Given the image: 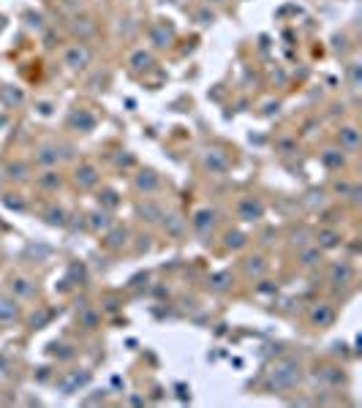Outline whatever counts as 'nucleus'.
Returning <instances> with one entry per match:
<instances>
[{
  "instance_id": "nucleus-1",
  "label": "nucleus",
  "mask_w": 362,
  "mask_h": 408,
  "mask_svg": "<svg viewBox=\"0 0 362 408\" xmlns=\"http://www.w3.org/2000/svg\"><path fill=\"white\" fill-rule=\"evenodd\" d=\"M303 378H305V367L297 357H278L262 378V389L267 395H286V392H294L303 384Z\"/></svg>"
},
{
  "instance_id": "nucleus-2",
  "label": "nucleus",
  "mask_w": 362,
  "mask_h": 408,
  "mask_svg": "<svg viewBox=\"0 0 362 408\" xmlns=\"http://www.w3.org/2000/svg\"><path fill=\"white\" fill-rule=\"evenodd\" d=\"M199 164L207 175H227L231 169V155H229L224 147H216V144H207L202 153H199Z\"/></svg>"
},
{
  "instance_id": "nucleus-3",
  "label": "nucleus",
  "mask_w": 362,
  "mask_h": 408,
  "mask_svg": "<svg viewBox=\"0 0 362 408\" xmlns=\"http://www.w3.org/2000/svg\"><path fill=\"white\" fill-rule=\"evenodd\" d=\"M234 215H237V221H242V224H259V221L267 215V207H265V202H262L259 196L245 193V196L237 199Z\"/></svg>"
},
{
  "instance_id": "nucleus-4",
  "label": "nucleus",
  "mask_w": 362,
  "mask_h": 408,
  "mask_svg": "<svg viewBox=\"0 0 362 408\" xmlns=\"http://www.w3.org/2000/svg\"><path fill=\"white\" fill-rule=\"evenodd\" d=\"M60 60H63V66L68 71H85L93 63V49L85 41H74V44L63 46Z\"/></svg>"
},
{
  "instance_id": "nucleus-5",
  "label": "nucleus",
  "mask_w": 362,
  "mask_h": 408,
  "mask_svg": "<svg viewBox=\"0 0 362 408\" xmlns=\"http://www.w3.org/2000/svg\"><path fill=\"white\" fill-rule=\"evenodd\" d=\"M357 280V267L352 259H335L327 264V283H332L335 289L352 286Z\"/></svg>"
},
{
  "instance_id": "nucleus-6",
  "label": "nucleus",
  "mask_w": 362,
  "mask_h": 408,
  "mask_svg": "<svg viewBox=\"0 0 362 408\" xmlns=\"http://www.w3.org/2000/svg\"><path fill=\"white\" fill-rule=\"evenodd\" d=\"M134 213H136V218H139L142 224H147V226H158V224L164 221V215H166L164 204L155 202L153 196H142L134 204Z\"/></svg>"
},
{
  "instance_id": "nucleus-7",
  "label": "nucleus",
  "mask_w": 362,
  "mask_h": 408,
  "mask_svg": "<svg viewBox=\"0 0 362 408\" xmlns=\"http://www.w3.org/2000/svg\"><path fill=\"white\" fill-rule=\"evenodd\" d=\"M8 294L19 302H30L39 297V283L28 275H11L8 278Z\"/></svg>"
},
{
  "instance_id": "nucleus-8",
  "label": "nucleus",
  "mask_w": 362,
  "mask_h": 408,
  "mask_svg": "<svg viewBox=\"0 0 362 408\" xmlns=\"http://www.w3.org/2000/svg\"><path fill=\"white\" fill-rule=\"evenodd\" d=\"M191 229H193L202 240L213 237V231L218 229V213H216L213 207H199V210L191 215Z\"/></svg>"
},
{
  "instance_id": "nucleus-9",
  "label": "nucleus",
  "mask_w": 362,
  "mask_h": 408,
  "mask_svg": "<svg viewBox=\"0 0 362 408\" xmlns=\"http://www.w3.org/2000/svg\"><path fill=\"white\" fill-rule=\"evenodd\" d=\"M88 384H90V370H85V367L66 370V373L57 378V387H60L63 395H74V392H79V389L88 387Z\"/></svg>"
},
{
  "instance_id": "nucleus-10",
  "label": "nucleus",
  "mask_w": 362,
  "mask_h": 408,
  "mask_svg": "<svg viewBox=\"0 0 362 408\" xmlns=\"http://www.w3.org/2000/svg\"><path fill=\"white\" fill-rule=\"evenodd\" d=\"M335 308L330 305V302H314L311 308H308V313H305V321H308V327H314V329H330L332 324H335Z\"/></svg>"
},
{
  "instance_id": "nucleus-11",
  "label": "nucleus",
  "mask_w": 362,
  "mask_h": 408,
  "mask_svg": "<svg viewBox=\"0 0 362 408\" xmlns=\"http://www.w3.org/2000/svg\"><path fill=\"white\" fill-rule=\"evenodd\" d=\"M60 150H63V142H44V144H39L36 153H33V164L41 166V169L57 166V164L66 158Z\"/></svg>"
},
{
  "instance_id": "nucleus-12",
  "label": "nucleus",
  "mask_w": 362,
  "mask_h": 408,
  "mask_svg": "<svg viewBox=\"0 0 362 408\" xmlns=\"http://www.w3.org/2000/svg\"><path fill=\"white\" fill-rule=\"evenodd\" d=\"M25 316L22 311V302L14 300L8 291H0V327H11V324H19Z\"/></svg>"
},
{
  "instance_id": "nucleus-13",
  "label": "nucleus",
  "mask_w": 362,
  "mask_h": 408,
  "mask_svg": "<svg viewBox=\"0 0 362 408\" xmlns=\"http://www.w3.org/2000/svg\"><path fill=\"white\" fill-rule=\"evenodd\" d=\"M71 180H74V185H77L79 191H93V188H98V182H101V172H98V166H95V164H90V161H82V164L74 169Z\"/></svg>"
},
{
  "instance_id": "nucleus-14",
  "label": "nucleus",
  "mask_w": 362,
  "mask_h": 408,
  "mask_svg": "<svg viewBox=\"0 0 362 408\" xmlns=\"http://www.w3.org/2000/svg\"><path fill=\"white\" fill-rule=\"evenodd\" d=\"M240 270L248 280H262L267 272H270V262L265 253H248L242 262H240Z\"/></svg>"
},
{
  "instance_id": "nucleus-15",
  "label": "nucleus",
  "mask_w": 362,
  "mask_h": 408,
  "mask_svg": "<svg viewBox=\"0 0 362 408\" xmlns=\"http://www.w3.org/2000/svg\"><path fill=\"white\" fill-rule=\"evenodd\" d=\"M314 242H316L324 253H330V251L343 248L346 237H343V231H341L338 226H321L318 231H314Z\"/></svg>"
},
{
  "instance_id": "nucleus-16",
  "label": "nucleus",
  "mask_w": 362,
  "mask_h": 408,
  "mask_svg": "<svg viewBox=\"0 0 362 408\" xmlns=\"http://www.w3.org/2000/svg\"><path fill=\"white\" fill-rule=\"evenodd\" d=\"M134 191L139 196H153L161 191V175L155 169H139L134 175Z\"/></svg>"
},
{
  "instance_id": "nucleus-17",
  "label": "nucleus",
  "mask_w": 362,
  "mask_h": 408,
  "mask_svg": "<svg viewBox=\"0 0 362 408\" xmlns=\"http://www.w3.org/2000/svg\"><path fill=\"white\" fill-rule=\"evenodd\" d=\"M321 262H324V251L318 248L316 242H308V245L297 248V267H300V270H305V272L318 270Z\"/></svg>"
},
{
  "instance_id": "nucleus-18",
  "label": "nucleus",
  "mask_w": 362,
  "mask_h": 408,
  "mask_svg": "<svg viewBox=\"0 0 362 408\" xmlns=\"http://www.w3.org/2000/svg\"><path fill=\"white\" fill-rule=\"evenodd\" d=\"M158 226L164 229L166 240L182 242V240H185V234H188V218H182L180 213H166V215H164V221H161Z\"/></svg>"
},
{
  "instance_id": "nucleus-19",
  "label": "nucleus",
  "mask_w": 362,
  "mask_h": 408,
  "mask_svg": "<svg viewBox=\"0 0 362 408\" xmlns=\"http://www.w3.org/2000/svg\"><path fill=\"white\" fill-rule=\"evenodd\" d=\"M335 144L346 153V155H357V150H360V128L357 126H341L338 131H335Z\"/></svg>"
},
{
  "instance_id": "nucleus-20",
  "label": "nucleus",
  "mask_w": 362,
  "mask_h": 408,
  "mask_svg": "<svg viewBox=\"0 0 362 408\" xmlns=\"http://www.w3.org/2000/svg\"><path fill=\"white\" fill-rule=\"evenodd\" d=\"M101 237H104L101 245H104L106 251H123V248L131 242V231H128V226H120V224H115L112 229H106Z\"/></svg>"
},
{
  "instance_id": "nucleus-21",
  "label": "nucleus",
  "mask_w": 362,
  "mask_h": 408,
  "mask_svg": "<svg viewBox=\"0 0 362 408\" xmlns=\"http://www.w3.org/2000/svg\"><path fill=\"white\" fill-rule=\"evenodd\" d=\"M318 161H321L324 169H330V172H341V169H346L349 155H346L338 144H332V147H324V150L318 153Z\"/></svg>"
},
{
  "instance_id": "nucleus-22",
  "label": "nucleus",
  "mask_w": 362,
  "mask_h": 408,
  "mask_svg": "<svg viewBox=\"0 0 362 408\" xmlns=\"http://www.w3.org/2000/svg\"><path fill=\"white\" fill-rule=\"evenodd\" d=\"M150 41L158 46V49H166V46L175 41V28L169 25V19H158L150 25Z\"/></svg>"
},
{
  "instance_id": "nucleus-23",
  "label": "nucleus",
  "mask_w": 362,
  "mask_h": 408,
  "mask_svg": "<svg viewBox=\"0 0 362 408\" xmlns=\"http://www.w3.org/2000/svg\"><path fill=\"white\" fill-rule=\"evenodd\" d=\"M63 182H66V177H63V172H60L57 166H49V169H44V172H39V175H36V185H39L41 191H46V193L60 191V188H63Z\"/></svg>"
},
{
  "instance_id": "nucleus-24",
  "label": "nucleus",
  "mask_w": 362,
  "mask_h": 408,
  "mask_svg": "<svg viewBox=\"0 0 362 408\" xmlns=\"http://www.w3.org/2000/svg\"><path fill=\"white\" fill-rule=\"evenodd\" d=\"M77 327L85 329V332H95L101 327V308L95 305H82L77 311Z\"/></svg>"
},
{
  "instance_id": "nucleus-25",
  "label": "nucleus",
  "mask_w": 362,
  "mask_h": 408,
  "mask_svg": "<svg viewBox=\"0 0 362 408\" xmlns=\"http://www.w3.org/2000/svg\"><path fill=\"white\" fill-rule=\"evenodd\" d=\"M95 123H98V117L93 115L90 109H74L68 115V126L74 131H82V134H90L93 128H95Z\"/></svg>"
},
{
  "instance_id": "nucleus-26",
  "label": "nucleus",
  "mask_w": 362,
  "mask_h": 408,
  "mask_svg": "<svg viewBox=\"0 0 362 408\" xmlns=\"http://www.w3.org/2000/svg\"><path fill=\"white\" fill-rule=\"evenodd\" d=\"M85 221H88V229H90L93 234H104L106 229L115 226L112 213H109V210H104V207H98V210L88 213V215H85Z\"/></svg>"
},
{
  "instance_id": "nucleus-27",
  "label": "nucleus",
  "mask_w": 362,
  "mask_h": 408,
  "mask_svg": "<svg viewBox=\"0 0 362 408\" xmlns=\"http://www.w3.org/2000/svg\"><path fill=\"white\" fill-rule=\"evenodd\" d=\"M128 66H131V71H136V74L150 71L155 66V55L150 49H134L131 57H128Z\"/></svg>"
},
{
  "instance_id": "nucleus-28",
  "label": "nucleus",
  "mask_w": 362,
  "mask_h": 408,
  "mask_svg": "<svg viewBox=\"0 0 362 408\" xmlns=\"http://www.w3.org/2000/svg\"><path fill=\"white\" fill-rule=\"evenodd\" d=\"M41 218H44L46 226L63 229L68 224V213H66V207H60V204H49L44 213H41Z\"/></svg>"
},
{
  "instance_id": "nucleus-29",
  "label": "nucleus",
  "mask_w": 362,
  "mask_h": 408,
  "mask_svg": "<svg viewBox=\"0 0 362 408\" xmlns=\"http://www.w3.org/2000/svg\"><path fill=\"white\" fill-rule=\"evenodd\" d=\"M248 245V234L245 231H240V229H227L224 231V251H242Z\"/></svg>"
},
{
  "instance_id": "nucleus-30",
  "label": "nucleus",
  "mask_w": 362,
  "mask_h": 408,
  "mask_svg": "<svg viewBox=\"0 0 362 408\" xmlns=\"http://www.w3.org/2000/svg\"><path fill=\"white\" fill-rule=\"evenodd\" d=\"M71 33L79 36V41H85V39H90L93 33H95V22H93L90 17H74L71 19Z\"/></svg>"
},
{
  "instance_id": "nucleus-31",
  "label": "nucleus",
  "mask_w": 362,
  "mask_h": 408,
  "mask_svg": "<svg viewBox=\"0 0 362 408\" xmlns=\"http://www.w3.org/2000/svg\"><path fill=\"white\" fill-rule=\"evenodd\" d=\"M6 180H17V182H25L30 177V164L28 161H11L8 166H6Z\"/></svg>"
},
{
  "instance_id": "nucleus-32",
  "label": "nucleus",
  "mask_w": 362,
  "mask_h": 408,
  "mask_svg": "<svg viewBox=\"0 0 362 408\" xmlns=\"http://www.w3.org/2000/svg\"><path fill=\"white\" fill-rule=\"evenodd\" d=\"M207 286H210V291H216V294H224L231 289V272H213L210 278H207Z\"/></svg>"
},
{
  "instance_id": "nucleus-33",
  "label": "nucleus",
  "mask_w": 362,
  "mask_h": 408,
  "mask_svg": "<svg viewBox=\"0 0 362 408\" xmlns=\"http://www.w3.org/2000/svg\"><path fill=\"white\" fill-rule=\"evenodd\" d=\"M98 207L115 213V210L120 207V196H117V191H112V188H101V191H98Z\"/></svg>"
},
{
  "instance_id": "nucleus-34",
  "label": "nucleus",
  "mask_w": 362,
  "mask_h": 408,
  "mask_svg": "<svg viewBox=\"0 0 362 408\" xmlns=\"http://www.w3.org/2000/svg\"><path fill=\"white\" fill-rule=\"evenodd\" d=\"M346 85H349V90L357 93L362 85V66L360 60H352L349 66H346Z\"/></svg>"
},
{
  "instance_id": "nucleus-35",
  "label": "nucleus",
  "mask_w": 362,
  "mask_h": 408,
  "mask_svg": "<svg viewBox=\"0 0 362 408\" xmlns=\"http://www.w3.org/2000/svg\"><path fill=\"white\" fill-rule=\"evenodd\" d=\"M0 98H3V104H6V106H19V104L25 101L22 90H17V88H11V85L0 88Z\"/></svg>"
},
{
  "instance_id": "nucleus-36",
  "label": "nucleus",
  "mask_w": 362,
  "mask_h": 408,
  "mask_svg": "<svg viewBox=\"0 0 362 408\" xmlns=\"http://www.w3.org/2000/svg\"><path fill=\"white\" fill-rule=\"evenodd\" d=\"M346 202H349L352 207H360L362 204V185L360 182H352V188H349V193H346Z\"/></svg>"
},
{
  "instance_id": "nucleus-37",
  "label": "nucleus",
  "mask_w": 362,
  "mask_h": 408,
  "mask_svg": "<svg viewBox=\"0 0 362 408\" xmlns=\"http://www.w3.org/2000/svg\"><path fill=\"white\" fill-rule=\"evenodd\" d=\"M3 204H6L8 210H25V207H28V202L22 199V193H14V199H11V196H6V199H3Z\"/></svg>"
},
{
  "instance_id": "nucleus-38",
  "label": "nucleus",
  "mask_w": 362,
  "mask_h": 408,
  "mask_svg": "<svg viewBox=\"0 0 362 408\" xmlns=\"http://www.w3.org/2000/svg\"><path fill=\"white\" fill-rule=\"evenodd\" d=\"M46 321H49V311H46V308H39V316H36V313H33V316H30V321H28V324H30V329H41V327H44Z\"/></svg>"
},
{
  "instance_id": "nucleus-39",
  "label": "nucleus",
  "mask_w": 362,
  "mask_h": 408,
  "mask_svg": "<svg viewBox=\"0 0 362 408\" xmlns=\"http://www.w3.org/2000/svg\"><path fill=\"white\" fill-rule=\"evenodd\" d=\"M352 182H354V180H335V182H332V196H341V199H346V193H349Z\"/></svg>"
},
{
  "instance_id": "nucleus-40",
  "label": "nucleus",
  "mask_w": 362,
  "mask_h": 408,
  "mask_svg": "<svg viewBox=\"0 0 362 408\" xmlns=\"http://www.w3.org/2000/svg\"><path fill=\"white\" fill-rule=\"evenodd\" d=\"M278 150H280V155L297 153V139H280V142H278Z\"/></svg>"
},
{
  "instance_id": "nucleus-41",
  "label": "nucleus",
  "mask_w": 362,
  "mask_h": 408,
  "mask_svg": "<svg viewBox=\"0 0 362 408\" xmlns=\"http://www.w3.org/2000/svg\"><path fill=\"white\" fill-rule=\"evenodd\" d=\"M196 19H199V25H213L216 22V11L202 8V11H196Z\"/></svg>"
},
{
  "instance_id": "nucleus-42",
  "label": "nucleus",
  "mask_w": 362,
  "mask_h": 408,
  "mask_svg": "<svg viewBox=\"0 0 362 408\" xmlns=\"http://www.w3.org/2000/svg\"><path fill=\"white\" fill-rule=\"evenodd\" d=\"M3 185H6V175L0 172V193H3Z\"/></svg>"
},
{
  "instance_id": "nucleus-43",
  "label": "nucleus",
  "mask_w": 362,
  "mask_h": 408,
  "mask_svg": "<svg viewBox=\"0 0 362 408\" xmlns=\"http://www.w3.org/2000/svg\"><path fill=\"white\" fill-rule=\"evenodd\" d=\"M207 3H227V0H207Z\"/></svg>"
}]
</instances>
